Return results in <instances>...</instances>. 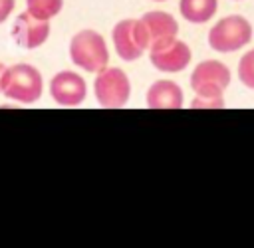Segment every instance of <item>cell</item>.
Wrapping results in <instances>:
<instances>
[{
	"label": "cell",
	"mask_w": 254,
	"mask_h": 248,
	"mask_svg": "<svg viewBox=\"0 0 254 248\" xmlns=\"http://www.w3.org/2000/svg\"><path fill=\"white\" fill-rule=\"evenodd\" d=\"M2 95L10 101L32 105L44 95V75L42 71L26 62L6 65L2 75Z\"/></svg>",
	"instance_id": "6da1fadb"
},
{
	"label": "cell",
	"mask_w": 254,
	"mask_h": 248,
	"mask_svg": "<svg viewBox=\"0 0 254 248\" xmlns=\"http://www.w3.org/2000/svg\"><path fill=\"white\" fill-rule=\"evenodd\" d=\"M67 54H69L71 63L85 73H97L109 65L107 42L103 34H99L93 28L77 30L69 40Z\"/></svg>",
	"instance_id": "7a4b0ae2"
},
{
	"label": "cell",
	"mask_w": 254,
	"mask_h": 248,
	"mask_svg": "<svg viewBox=\"0 0 254 248\" xmlns=\"http://www.w3.org/2000/svg\"><path fill=\"white\" fill-rule=\"evenodd\" d=\"M254 28L252 22L242 14H228L222 16L212 24L208 30V46L218 54H234L246 48L252 42Z\"/></svg>",
	"instance_id": "3957f363"
},
{
	"label": "cell",
	"mask_w": 254,
	"mask_h": 248,
	"mask_svg": "<svg viewBox=\"0 0 254 248\" xmlns=\"http://www.w3.org/2000/svg\"><path fill=\"white\" fill-rule=\"evenodd\" d=\"M131 79L129 75L115 65H107L93 77V97L99 107L105 109H121L131 99Z\"/></svg>",
	"instance_id": "277c9868"
},
{
	"label": "cell",
	"mask_w": 254,
	"mask_h": 248,
	"mask_svg": "<svg viewBox=\"0 0 254 248\" xmlns=\"http://www.w3.org/2000/svg\"><path fill=\"white\" fill-rule=\"evenodd\" d=\"M111 44L123 62H137L149 50L151 38L141 18H123L111 30Z\"/></svg>",
	"instance_id": "5b68a950"
},
{
	"label": "cell",
	"mask_w": 254,
	"mask_h": 248,
	"mask_svg": "<svg viewBox=\"0 0 254 248\" xmlns=\"http://www.w3.org/2000/svg\"><path fill=\"white\" fill-rule=\"evenodd\" d=\"M190 89L202 97H224L232 81V71L220 60H202L190 71Z\"/></svg>",
	"instance_id": "8992f818"
},
{
	"label": "cell",
	"mask_w": 254,
	"mask_h": 248,
	"mask_svg": "<svg viewBox=\"0 0 254 248\" xmlns=\"http://www.w3.org/2000/svg\"><path fill=\"white\" fill-rule=\"evenodd\" d=\"M147 54H149L151 65L161 73H181L190 65V60H192L190 46L179 36L165 42L151 44Z\"/></svg>",
	"instance_id": "52a82bcc"
},
{
	"label": "cell",
	"mask_w": 254,
	"mask_h": 248,
	"mask_svg": "<svg viewBox=\"0 0 254 248\" xmlns=\"http://www.w3.org/2000/svg\"><path fill=\"white\" fill-rule=\"evenodd\" d=\"M50 97L60 107H79L87 97V81L73 69H62L48 83Z\"/></svg>",
	"instance_id": "ba28073f"
},
{
	"label": "cell",
	"mask_w": 254,
	"mask_h": 248,
	"mask_svg": "<svg viewBox=\"0 0 254 248\" xmlns=\"http://www.w3.org/2000/svg\"><path fill=\"white\" fill-rule=\"evenodd\" d=\"M50 34H52L50 20L36 18L28 10L20 12L14 18V24H12V30H10V36H12L14 44L18 48H22V50H38V48H42L48 42Z\"/></svg>",
	"instance_id": "9c48e42d"
},
{
	"label": "cell",
	"mask_w": 254,
	"mask_h": 248,
	"mask_svg": "<svg viewBox=\"0 0 254 248\" xmlns=\"http://www.w3.org/2000/svg\"><path fill=\"white\" fill-rule=\"evenodd\" d=\"M145 103L149 109H181L185 105V93L175 79L161 77L149 85Z\"/></svg>",
	"instance_id": "30bf717a"
},
{
	"label": "cell",
	"mask_w": 254,
	"mask_h": 248,
	"mask_svg": "<svg viewBox=\"0 0 254 248\" xmlns=\"http://www.w3.org/2000/svg\"><path fill=\"white\" fill-rule=\"evenodd\" d=\"M147 32H149V38H151V44H157V42H165V40H171V38H177L179 36V22L175 20L173 14L165 12V10H151V12H145L141 16ZM151 48V46H149Z\"/></svg>",
	"instance_id": "8fae6325"
},
{
	"label": "cell",
	"mask_w": 254,
	"mask_h": 248,
	"mask_svg": "<svg viewBox=\"0 0 254 248\" xmlns=\"http://www.w3.org/2000/svg\"><path fill=\"white\" fill-rule=\"evenodd\" d=\"M218 0H179V12L189 24H206L214 18Z\"/></svg>",
	"instance_id": "7c38bea8"
},
{
	"label": "cell",
	"mask_w": 254,
	"mask_h": 248,
	"mask_svg": "<svg viewBox=\"0 0 254 248\" xmlns=\"http://www.w3.org/2000/svg\"><path fill=\"white\" fill-rule=\"evenodd\" d=\"M64 8V0H26V10L42 20L56 18Z\"/></svg>",
	"instance_id": "4fadbf2b"
},
{
	"label": "cell",
	"mask_w": 254,
	"mask_h": 248,
	"mask_svg": "<svg viewBox=\"0 0 254 248\" xmlns=\"http://www.w3.org/2000/svg\"><path fill=\"white\" fill-rule=\"evenodd\" d=\"M238 79L246 89L254 91V48L238 60Z\"/></svg>",
	"instance_id": "5bb4252c"
},
{
	"label": "cell",
	"mask_w": 254,
	"mask_h": 248,
	"mask_svg": "<svg viewBox=\"0 0 254 248\" xmlns=\"http://www.w3.org/2000/svg\"><path fill=\"white\" fill-rule=\"evenodd\" d=\"M190 107L194 109H222L226 107V99L224 97H202V95H194L190 101Z\"/></svg>",
	"instance_id": "9a60e30c"
},
{
	"label": "cell",
	"mask_w": 254,
	"mask_h": 248,
	"mask_svg": "<svg viewBox=\"0 0 254 248\" xmlns=\"http://www.w3.org/2000/svg\"><path fill=\"white\" fill-rule=\"evenodd\" d=\"M16 10V0H0V24H4Z\"/></svg>",
	"instance_id": "2e32d148"
},
{
	"label": "cell",
	"mask_w": 254,
	"mask_h": 248,
	"mask_svg": "<svg viewBox=\"0 0 254 248\" xmlns=\"http://www.w3.org/2000/svg\"><path fill=\"white\" fill-rule=\"evenodd\" d=\"M4 69H6V65L0 62V93H2V75H4Z\"/></svg>",
	"instance_id": "e0dca14e"
},
{
	"label": "cell",
	"mask_w": 254,
	"mask_h": 248,
	"mask_svg": "<svg viewBox=\"0 0 254 248\" xmlns=\"http://www.w3.org/2000/svg\"><path fill=\"white\" fill-rule=\"evenodd\" d=\"M153 2H167V0H153Z\"/></svg>",
	"instance_id": "ac0fdd59"
},
{
	"label": "cell",
	"mask_w": 254,
	"mask_h": 248,
	"mask_svg": "<svg viewBox=\"0 0 254 248\" xmlns=\"http://www.w3.org/2000/svg\"><path fill=\"white\" fill-rule=\"evenodd\" d=\"M234 2H240V0H234Z\"/></svg>",
	"instance_id": "d6986e66"
}]
</instances>
